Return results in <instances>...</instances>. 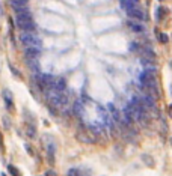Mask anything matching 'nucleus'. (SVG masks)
Here are the masks:
<instances>
[{
	"label": "nucleus",
	"instance_id": "1a4fd4ad",
	"mask_svg": "<svg viewBox=\"0 0 172 176\" xmlns=\"http://www.w3.org/2000/svg\"><path fill=\"white\" fill-rule=\"evenodd\" d=\"M3 98L6 101L8 109H11V107H12V95H11V92H9V90H3Z\"/></svg>",
	"mask_w": 172,
	"mask_h": 176
},
{
	"label": "nucleus",
	"instance_id": "dca6fc26",
	"mask_svg": "<svg viewBox=\"0 0 172 176\" xmlns=\"http://www.w3.org/2000/svg\"><path fill=\"white\" fill-rule=\"evenodd\" d=\"M9 172H11L12 175H17L18 176V170H17V169H14L12 166H9Z\"/></svg>",
	"mask_w": 172,
	"mask_h": 176
},
{
	"label": "nucleus",
	"instance_id": "aec40b11",
	"mask_svg": "<svg viewBox=\"0 0 172 176\" xmlns=\"http://www.w3.org/2000/svg\"><path fill=\"white\" fill-rule=\"evenodd\" d=\"M0 14H2V9H0Z\"/></svg>",
	"mask_w": 172,
	"mask_h": 176
},
{
	"label": "nucleus",
	"instance_id": "20e7f679",
	"mask_svg": "<svg viewBox=\"0 0 172 176\" xmlns=\"http://www.w3.org/2000/svg\"><path fill=\"white\" fill-rule=\"evenodd\" d=\"M127 14H129L130 17H133V18H138V20H144L145 18V14H144V11L142 9H139V8H131L130 11H127Z\"/></svg>",
	"mask_w": 172,
	"mask_h": 176
},
{
	"label": "nucleus",
	"instance_id": "f8f14e48",
	"mask_svg": "<svg viewBox=\"0 0 172 176\" xmlns=\"http://www.w3.org/2000/svg\"><path fill=\"white\" fill-rule=\"evenodd\" d=\"M14 5H27V0H11V6Z\"/></svg>",
	"mask_w": 172,
	"mask_h": 176
},
{
	"label": "nucleus",
	"instance_id": "6ab92c4d",
	"mask_svg": "<svg viewBox=\"0 0 172 176\" xmlns=\"http://www.w3.org/2000/svg\"><path fill=\"white\" fill-rule=\"evenodd\" d=\"M133 2H134V3H138V2H139V0H133Z\"/></svg>",
	"mask_w": 172,
	"mask_h": 176
},
{
	"label": "nucleus",
	"instance_id": "f257e3e1",
	"mask_svg": "<svg viewBox=\"0 0 172 176\" xmlns=\"http://www.w3.org/2000/svg\"><path fill=\"white\" fill-rule=\"evenodd\" d=\"M20 41L24 47H32L36 50H41V47H43V42L39 39V36L33 35L32 32H23L20 35Z\"/></svg>",
	"mask_w": 172,
	"mask_h": 176
},
{
	"label": "nucleus",
	"instance_id": "9b49d317",
	"mask_svg": "<svg viewBox=\"0 0 172 176\" xmlns=\"http://www.w3.org/2000/svg\"><path fill=\"white\" fill-rule=\"evenodd\" d=\"M159 41L163 42V44H168V41H169V39H168V35H166V33H160V35H159Z\"/></svg>",
	"mask_w": 172,
	"mask_h": 176
},
{
	"label": "nucleus",
	"instance_id": "f3484780",
	"mask_svg": "<svg viewBox=\"0 0 172 176\" xmlns=\"http://www.w3.org/2000/svg\"><path fill=\"white\" fill-rule=\"evenodd\" d=\"M45 176H56V172H54V170H47V172H45Z\"/></svg>",
	"mask_w": 172,
	"mask_h": 176
},
{
	"label": "nucleus",
	"instance_id": "f03ea898",
	"mask_svg": "<svg viewBox=\"0 0 172 176\" xmlns=\"http://www.w3.org/2000/svg\"><path fill=\"white\" fill-rule=\"evenodd\" d=\"M15 23L20 29H23L24 32H32L35 29V23L32 17H30V14L26 12V14H17V17H15Z\"/></svg>",
	"mask_w": 172,
	"mask_h": 176
},
{
	"label": "nucleus",
	"instance_id": "4468645a",
	"mask_svg": "<svg viewBox=\"0 0 172 176\" xmlns=\"http://www.w3.org/2000/svg\"><path fill=\"white\" fill-rule=\"evenodd\" d=\"M27 134H29V137H35V128L33 126H29V128H27Z\"/></svg>",
	"mask_w": 172,
	"mask_h": 176
},
{
	"label": "nucleus",
	"instance_id": "6e6552de",
	"mask_svg": "<svg viewBox=\"0 0 172 176\" xmlns=\"http://www.w3.org/2000/svg\"><path fill=\"white\" fill-rule=\"evenodd\" d=\"M134 6H136V3L133 0H121V8L124 9V11H130V9L134 8Z\"/></svg>",
	"mask_w": 172,
	"mask_h": 176
},
{
	"label": "nucleus",
	"instance_id": "ddd939ff",
	"mask_svg": "<svg viewBox=\"0 0 172 176\" xmlns=\"http://www.w3.org/2000/svg\"><path fill=\"white\" fill-rule=\"evenodd\" d=\"M139 47H140V45H139L138 42H131V44H130V51H138Z\"/></svg>",
	"mask_w": 172,
	"mask_h": 176
},
{
	"label": "nucleus",
	"instance_id": "423d86ee",
	"mask_svg": "<svg viewBox=\"0 0 172 176\" xmlns=\"http://www.w3.org/2000/svg\"><path fill=\"white\" fill-rule=\"evenodd\" d=\"M39 53H41V50H36L32 47H26V50H24V54H26L27 59H36L39 56Z\"/></svg>",
	"mask_w": 172,
	"mask_h": 176
},
{
	"label": "nucleus",
	"instance_id": "7ed1b4c3",
	"mask_svg": "<svg viewBox=\"0 0 172 176\" xmlns=\"http://www.w3.org/2000/svg\"><path fill=\"white\" fill-rule=\"evenodd\" d=\"M47 98L50 101V104L54 105V107H62V105H65L67 104V96L63 95L62 92H58L56 89H53V90H48L47 92Z\"/></svg>",
	"mask_w": 172,
	"mask_h": 176
},
{
	"label": "nucleus",
	"instance_id": "0eeeda50",
	"mask_svg": "<svg viewBox=\"0 0 172 176\" xmlns=\"http://www.w3.org/2000/svg\"><path fill=\"white\" fill-rule=\"evenodd\" d=\"M129 27L133 30V32H138V33H142V32H144V27H142V24L138 23V21H130Z\"/></svg>",
	"mask_w": 172,
	"mask_h": 176
},
{
	"label": "nucleus",
	"instance_id": "a211bd4d",
	"mask_svg": "<svg viewBox=\"0 0 172 176\" xmlns=\"http://www.w3.org/2000/svg\"><path fill=\"white\" fill-rule=\"evenodd\" d=\"M107 109H109V111H115V110H116V109H115V105H113L112 102H110V104L107 105Z\"/></svg>",
	"mask_w": 172,
	"mask_h": 176
},
{
	"label": "nucleus",
	"instance_id": "39448f33",
	"mask_svg": "<svg viewBox=\"0 0 172 176\" xmlns=\"http://www.w3.org/2000/svg\"><path fill=\"white\" fill-rule=\"evenodd\" d=\"M65 87H67V81H65V78H58V80L53 83V89H56L58 92H63Z\"/></svg>",
	"mask_w": 172,
	"mask_h": 176
},
{
	"label": "nucleus",
	"instance_id": "9d476101",
	"mask_svg": "<svg viewBox=\"0 0 172 176\" xmlns=\"http://www.w3.org/2000/svg\"><path fill=\"white\" fill-rule=\"evenodd\" d=\"M77 139H80L83 143H92V139L89 137V135H85L83 133H78L77 134Z\"/></svg>",
	"mask_w": 172,
	"mask_h": 176
},
{
	"label": "nucleus",
	"instance_id": "2eb2a0df",
	"mask_svg": "<svg viewBox=\"0 0 172 176\" xmlns=\"http://www.w3.org/2000/svg\"><path fill=\"white\" fill-rule=\"evenodd\" d=\"M68 176H78V172L76 170V169H71L68 172Z\"/></svg>",
	"mask_w": 172,
	"mask_h": 176
}]
</instances>
